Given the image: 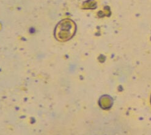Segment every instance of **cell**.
Segmentation results:
<instances>
[{"label": "cell", "instance_id": "obj_1", "mask_svg": "<svg viewBox=\"0 0 151 135\" xmlns=\"http://www.w3.org/2000/svg\"><path fill=\"white\" fill-rule=\"evenodd\" d=\"M75 31V23L69 19H64L56 26L55 29V36L57 39L60 41H67L73 36Z\"/></svg>", "mask_w": 151, "mask_h": 135}]
</instances>
